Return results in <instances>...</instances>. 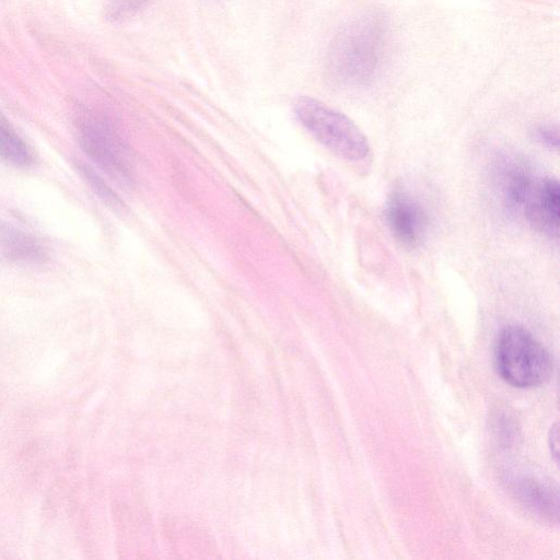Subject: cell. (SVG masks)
Returning a JSON list of instances; mask_svg holds the SVG:
<instances>
[{
	"label": "cell",
	"mask_w": 560,
	"mask_h": 560,
	"mask_svg": "<svg viewBox=\"0 0 560 560\" xmlns=\"http://www.w3.org/2000/svg\"><path fill=\"white\" fill-rule=\"evenodd\" d=\"M493 361L498 374L517 388L546 383L552 373V357L545 346L524 327L511 325L498 335Z\"/></svg>",
	"instance_id": "cell-1"
},
{
	"label": "cell",
	"mask_w": 560,
	"mask_h": 560,
	"mask_svg": "<svg viewBox=\"0 0 560 560\" xmlns=\"http://www.w3.org/2000/svg\"><path fill=\"white\" fill-rule=\"evenodd\" d=\"M293 109L301 125L337 156L350 162H361L369 156L366 137L345 114L308 96L296 98Z\"/></svg>",
	"instance_id": "cell-2"
},
{
	"label": "cell",
	"mask_w": 560,
	"mask_h": 560,
	"mask_svg": "<svg viewBox=\"0 0 560 560\" xmlns=\"http://www.w3.org/2000/svg\"><path fill=\"white\" fill-rule=\"evenodd\" d=\"M79 142L83 151L110 176L127 182L131 165L117 131L104 118L86 114L79 120Z\"/></svg>",
	"instance_id": "cell-3"
},
{
	"label": "cell",
	"mask_w": 560,
	"mask_h": 560,
	"mask_svg": "<svg viewBox=\"0 0 560 560\" xmlns=\"http://www.w3.org/2000/svg\"><path fill=\"white\" fill-rule=\"evenodd\" d=\"M386 219L394 236L405 246H418L427 234L429 222L425 210L404 190H395L389 196Z\"/></svg>",
	"instance_id": "cell-4"
},
{
	"label": "cell",
	"mask_w": 560,
	"mask_h": 560,
	"mask_svg": "<svg viewBox=\"0 0 560 560\" xmlns=\"http://www.w3.org/2000/svg\"><path fill=\"white\" fill-rule=\"evenodd\" d=\"M521 212L539 231L558 237L560 218L559 183L552 177L535 178Z\"/></svg>",
	"instance_id": "cell-5"
},
{
	"label": "cell",
	"mask_w": 560,
	"mask_h": 560,
	"mask_svg": "<svg viewBox=\"0 0 560 560\" xmlns=\"http://www.w3.org/2000/svg\"><path fill=\"white\" fill-rule=\"evenodd\" d=\"M0 257L21 266H37L48 259V252L33 234L0 220Z\"/></svg>",
	"instance_id": "cell-6"
},
{
	"label": "cell",
	"mask_w": 560,
	"mask_h": 560,
	"mask_svg": "<svg viewBox=\"0 0 560 560\" xmlns=\"http://www.w3.org/2000/svg\"><path fill=\"white\" fill-rule=\"evenodd\" d=\"M520 500L539 516L552 520L558 517L557 491L539 480L523 478L515 482Z\"/></svg>",
	"instance_id": "cell-7"
},
{
	"label": "cell",
	"mask_w": 560,
	"mask_h": 560,
	"mask_svg": "<svg viewBox=\"0 0 560 560\" xmlns=\"http://www.w3.org/2000/svg\"><path fill=\"white\" fill-rule=\"evenodd\" d=\"M0 159L15 167L25 168L34 163L28 144L0 113Z\"/></svg>",
	"instance_id": "cell-8"
},
{
	"label": "cell",
	"mask_w": 560,
	"mask_h": 560,
	"mask_svg": "<svg viewBox=\"0 0 560 560\" xmlns=\"http://www.w3.org/2000/svg\"><path fill=\"white\" fill-rule=\"evenodd\" d=\"M152 0H107L105 7V16L110 22L125 21L143 8Z\"/></svg>",
	"instance_id": "cell-9"
},
{
	"label": "cell",
	"mask_w": 560,
	"mask_h": 560,
	"mask_svg": "<svg viewBox=\"0 0 560 560\" xmlns=\"http://www.w3.org/2000/svg\"><path fill=\"white\" fill-rule=\"evenodd\" d=\"M79 172L83 178L89 183L92 189L108 205H117L118 199L114 191L106 185V183L95 173L90 166L80 164Z\"/></svg>",
	"instance_id": "cell-10"
},
{
	"label": "cell",
	"mask_w": 560,
	"mask_h": 560,
	"mask_svg": "<svg viewBox=\"0 0 560 560\" xmlns=\"http://www.w3.org/2000/svg\"><path fill=\"white\" fill-rule=\"evenodd\" d=\"M536 139L544 145L557 149L559 144L558 129L552 126H541L535 131Z\"/></svg>",
	"instance_id": "cell-11"
}]
</instances>
